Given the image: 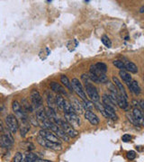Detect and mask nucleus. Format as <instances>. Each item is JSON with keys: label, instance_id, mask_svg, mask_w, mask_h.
<instances>
[{"label": "nucleus", "instance_id": "ea45409f", "mask_svg": "<svg viewBox=\"0 0 144 162\" xmlns=\"http://www.w3.org/2000/svg\"><path fill=\"white\" fill-rule=\"evenodd\" d=\"M143 10H144V7H141L140 9V13H143Z\"/></svg>", "mask_w": 144, "mask_h": 162}, {"label": "nucleus", "instance_id": "4468645a", "mask_svg": "<svg viewBox=\"0 0 144 162\" xmlns=\"http://www.w3.org/2000/svg\"><path fill=\"white\" fill-rule=\"evenodd\" d=\"M85 118L92 124V125H97L99 123V118L96 116V113H94L92 111H86L85 113Z\"/></svg>", "mask_w": 144, "mask_h": 162}, {"label": "nucleus", "instance_id": "1a4fd4ad", "mask_svg": "<svg viewBox=\"0 0 144 162\" xmlns=\"http://www.w3.org/2000/svg\"><path fill=\"white\" fill-rule=\"evenodd\" d=\"M39 136L44 138V139L47 140H50V141H52V142H56V143H60V139H59L54 133H52V132H51V131H49V130L42 129V130L39 131Z\"/></svg>", "mask_w": 144, "mask_h": 162}, {"label": "nucleus", "instance_id": "f03ea898", "mask_svg": "<svg viewBox=\"0 0 144 162\" xmlns=\"http://www.w3.org/2000/svg\"><path fill=\"white\" fill-rule=\"evenodd\" d=\"M85 89H86V92L87 94V96L91 99V101H93V102H98L99 101L100 96H99L96 87L93 84L87 82L86 86H85Z\"/></svg>", "mask_w": 144, "mask_h": 162}, {"label": "nucleus", "instance_id": "2eb2a0df", "mask_svg": "<svg viewBox=\"0 0 144 162\" xmlns=\"http://www.w3.org/2000/svg\"><path fill=\"white\" fill-rule=\"evenodd\" d=\"M50 86H51V88L54 91V92H56L57 93V95H61V96H67V91L65 90V88L61 86V85H60L59 83H57V82H51V84H50Z\"/></svg>", "mask_w": 144, "mask_h": 162}, {"label": "nucleus", "instance_id": "423d86ee", "mask_svg": "<svg viewBox=\"0 0 144 162\" xmlns=\"http://www.w3.org/2000/svg\"><path fill=\"white\" fill-rule=\"evenodd\" d=\"M6 122L7 125V128L9 129V131L12 133H16V131L19 129V123H18V120L16 118V116L13 115V114H9L7 116L6 119Z\"/></svg>", "mask_w": 144, "mask_h": 162}, {"label": "nucleus", "instance_id": "412c9836", "mask_svg": "<svg viewBox=\"0 0 144 162\" xmlns=\"http://www.w3.org/2000/svg\"><path fill=\"white\" fill-rule=\"evenodd\" d=\"M21 107L23 108V110L27 113H33L34 112V108L33 105H31V103L29 102V100L27 98H24L22 100V104H21Z\"/></svg>", "mask_w": 144, "mask_h": 162}, {"label": "nucleus", "instance_id": "c85d7f7f", "mask_svg": "<svg viewBox=\"0 0 144 162\" xmlns=\"http://www.w3.org/2000/svg\"><path fill=\"white\" fill-rule=\"evenodd\" d=\"M36 158H38V157L35 154L29 152L25 155V158H23L22 162H34Z\"/></svg>", "mask_w": 144, "mask_h": 162}, {"label": "nucleus", "instance_id": "f3484780", "mask_svg": "<svg viewBox=\"0 0 144 162\" xmlns=\"http://www.w3.org/2000/svg\"><path fill=\"white\" fill-rule=\"evenodd\" d=\"M132 116L137 122L138 125H142L143 123V113L142 111L140 110L139 108H134L132 111Z\"/></svg>", "mask_w": 144, "mask_h": 162}, {"label": "nucleus", "instance_id": "a878e982", "mask_svg": "<svg viewBox=\"0 0 144 162\" xmlns=\"http://www.w3.org/2000/svg\"><path fill=\"white\" fill-rule=\"evenodd\" d=\"M60 81H61V83H62L69 91H71V92L73 91L72 87H71V83H70L69 78H68L66 75H61V76H60Z\"/></svg>", "mask_w": 144, "mask_h": 162}, {"label": "nucleus", "instance_id": "cd10ccee", "mask_svg": "<svg viewBox=\"0 0 144 162\" xmlns=\"http://www.w3.org/2000/svg\"><path fill=\"white\" fill-rule=\"evenodd\" d=\"M81 105H82V107L85 108L87 111H92V109L94 108V103L92 101H89L88 99L83 100Z\"/></svg>", "mask_w": 144, "mask_h": 162}, {"label": "nucleus", "instance_id": "6ab92c4d", "mask_svg": "<svg viewBox=\"0 0 144 162\" xmlns=\"http://www.w3.org/2000/svg\"><path fill=\"white\" fill-rule=\"evenodd\" d=\"M129 89H130V91L131 92V93H133L134 95H136V96H138V95H140V92H141V89H140V85H139V83L137 82V81H131L129 85Z\"/></svg>", "mask_w": 144, "mask_h": 162}, {"label": "nucleus", "instance_id": "f8f14e48", "mask_svg": "<svg viewBox=\"0 0 144 162\" xmlns=\"http://www.w3.org/2000/svg\"><path fill=\"white\" fill-rule=\"evenodd\" d=\"M19 123V128H20V132H21V136L25 137L26 135V133L28 132V131L30 130V123L28 119H20V122Z\"/></svg>", "mask_w": 144, "mask_h": 162}, {"label": "nucleus", "instance_id": "4be33fe9", "mask_svg": "<svg viewBox=\"0 0 144 162\" xmlns=\"http://www.w3.org/2000/svg\"><path fill=\"white\" fill-rule=\"evenodd\" d=\"M70 105H71L73 110L75 111V113H76L77 114H78V113H83V109H84V108L82 107V105H81V103H79L78 100L73 99V100L71 101Z\"/></svg>", "mask_w": 144, "mask_h": 162}, {"label": "nucleus", "instance_id": "7ed1b4c3", "mask_svg": "<svg viewBox=\"0 0 144 162\" xmlns=\"http://www.w3.org/2000/svg\"><path fill=\"white\" fill-rule=\"evenodd\" d=\"M58 125L64 131V132L69 136V137H72V138H74V137H77L78 136V131L76 130V129H74L71 125H69L65 120H61V119H60V121H59V123H58Z\"/></svg>", "mask_w": 144, "mask_h": 162}, {"label": "nucleus", "instance_id": "6e6552de", "mask_svg": "<svg viewBox=\"0 0 144 162\" xmlns=\"http://www.w3.org/2000/svg\"><path fill=\"white\" fill-rule=\"evenodd\" d=\"M50 130L51 132L55 133V135L59 138V139H61L65 141H69V137L64 132V131L57 124H54V123H51V127H50Z\"/></svg>", "mask_w": 144, "mask_h": 162}, {"label": "nucleus", "instance_id": "dca6fc26", "mask_svg": "<svg viewBox=\"0 0 144 162\" xmlns=\"http://www.w3.org/2000/svg\"><path fill=\"white\" fill-rule=\"evenodd\" d=\"M115 99H116V105H118L119 107H121L122 109H127V107L129 106L127 99H125L121 94L117 93L115 95Z\"/></svg>", "mask_w": 144, "mask_h": 162}, {"label": "nucleus", "instance_id": "58836bf2", "mask_svg": "<svg viewBox=\"0 0 144 162\" xmlns=\"http://www.w3.org/2000/svg\"><path fill=\"white\" fill-rule=\"evenodd\" d=\"M34 162H49V161H45V160H43V159H41V158H36Z\"/></svg>", "mask_w": 144, "mask_h": 162}, {"label": "nucleus", "instance_id": "9d476101", "mask_svg": "<svg viewBox=\"0 0 144 162\" xmlns=\"http://www.w3.org/2000/svg\"><path fill=\"white\" fill-rule=\"evenodd\" d=\"M12 108L13 111L15 112V114L18 117V119H28L27 117V113L23 110V108L21 107V105L17 102V101H14L12 104Z\"/></svg>", "mask_w": 144, "mask_h": 162}, {"label": "nucleus", "instance_id": "bb28decb", "mask_svg": "<svg viewBox=\"0 0 144 162\" xmlns=\"http://www.w3.org/2000/svg\"><path fill=\"white\" fill-rule=\"evenodd\" d=\"M47 103H48V105L50 108L51 109H54L56 107V105H55V98L53 97V96L50 93V92H47Z\"/></svg>", "mask_w": 144, "mask_h": 162}, {"label": "nucleus", "instance_id": "aec40b11", "mask_svg": "<svg viewBox=\"0 0 144 162\" xmlns=\"http://www.w3.org/2000/svg\"><path fill=\"white\" fill-rule=\"evenodd\" d=\"M102 100H103V104L104 105H109L111 107H115L116 106V101L109 95H104L102 96Z\"/></svg>", "mask_w": 144, "mask_h": 162}, {"label": "nucleus", "instance_id": "393cba45", "mask_svg": "<svg viewBox=\"0 0 144 162\" xmlns=\"http://www.w3.org/2000/svg\"><path fill=\"white\" fill-rule=\"evenodd\" d=\"M119 75H120V77H121V78L126 83V84H130L132 80H131V75L128 73V72H126L125 70H120V72H119Z\"/></svg>", "mask_w": 144, "mask_h": 162}, {"label": "nucleus", "instance_id": "7c9ffc66", "mask_svg": "<svg viewBox=\"0 0 144 162\" xmlns=\"http://www.w3.org/2000/svg\"><path fill=\"white\" fill-rule=\"evenodd\" d=\"M95 65H96V69H97L98 70H100L101 72H103V73L105 74V72L107 71V66H106L104 63H103V62H98V63H96V64H95Z\"/></svg>", "mask_w": 144, "mask_h": 162}, {"label": "nucleus", "instance_id": "e433bc0d", "mask_svg": "<svg viewBox=\"0 0 144 162\" xmlns=\"http://www.w3.org/2000/svg\"><path fill=\"white\" fill-rule=\"evenodd\" d=\"M132 105L134 106V108H138L139 107V102L136 101V100H133L132 101Z\"/></svg>", "mask_w": 144, "mask_h": 162}, {"label": "nucleus", "instance_id": "5701e85b", "mask_svg": "<svg viewBox=\"0 0 144 162\" xmlns=\"http://www.w3.org/2000/svg\"><path fill=\"white\" fill-rule=\"evenodd\" d=\"M54 98H55V105H56V106H57L60 110L63 111L64 105H65V99H64V97H63L61 95H57Z\"/></svg>", "mask_w": 144, "mask_h": 162}, {"label": "nucleus", "instance_id": "f257e3e1", "mask_svg": "<svg viewBox=\"0 0 144 162\" xmlns=\"http://www.w3.org/2000/svg\"><path fill=\"white\" fill-rule=\"evenodd\" d=\"M70 83H71V87H72L73 91H75L76 94H77L82 100H87L86 92H85V90H84V88H83L82 84L80 83V81H79L78 78H73Z\"/></svg>", "mask_w": 144, "mask_h": 162}, {"label": "nucleus", "instance_id": "72a5a7b5", "mask_svg": "<svg viewBox=\"0 0 144 162\" xmlns=\"http://www.w3.org/2000/svg\"><path fill=\"white\" fill-rule=\"evenodd\" d=\"M127 158H129V159H134L135 158H136V152L135 151H133V150H130V151H128L127 152Z\"/></svg>", "mask_w": 144, "mask_h": 162}, {"label": "nucleus", "instance_id": "9b49d317", "mask_svg": "<svg viewBox=\"0 0 144 162\" xmlns=\"http://www.w3.org/2000/svg\"><path fill=\"white\" fill-rule=\"evenodd\" d=\"M90 73L95 75L97 78L99 83H106L108 82V78L106 77V75L103 72H101L100 70H98L96 67V65H91L90 66Z\"/></svg>", "mask_w": 144, "mask_h": 162}, {"label": "nucleus", "instance_id": "c756f323", "mask_svg": "<svg viewBox=\"0 0 144 162\" xmlns=\"http://www.w3.org/2000/svg\"><path fill=\"white\" fill-rule=\"evenodd\" d=\"M113 64L117 68L119 69L120 70H125V67H124V62L122 60H113Z\"/></svg>", "mask_w": 144, "mask_h": 162}, {"label": "nucleus", "instance_id": "a211bd4d", "mask_svg": "<svg viewBox=\"0 0 144 162\" xmlns=\"http://www.w3.org/2000/svg\"><path fill=\"white\" fill-rule=\"evenodd\" d=\"M113 84L116 86L117 89L120 91V94H121L125 99H127L128 96H127V94H126V92H125V89H124V87L122 86V83H121V81H120V80L118 79V78H116V77H113Z\"/></svg>", "mask_w": 144, "mask_h": 162}, {"label": "nucleus", "instance_id": "0eeeda50", "mask_svg": "<svg viewBox=\"0 0 144 162\" xmlns=\"http://www.w3.org/2000/svg\"><path fill=\"white\" fill-rule=\"evenodd\" d=\"M65 121L71 125L74 129L79 127L80 125V118L76 113H65Z\"/></svg>", "mask_w": 144, "mask_h": 162}, {"label": "nucleus", "instance_id": "4c0bfd02", "mask_svg": "<svg viewBox=\"0 0 144 162\" xmlns=\"http://www.w3.org/2000/svg\"><path fill=\"white\" fill-rule=\"evenodd\" d=\"M3 131H4V125H3L2 120L0 119V132H2Z\"/></svg>", "mask_w": 144, "mask_h": 162}, {"label": "nucleus", "instance_id": "473e14b6", "mask_svg": "<svg viewBox=\"0 0 144 162\" xmlns=\"http://www.w3.org/2000/svg\"><path fill=\"white\" fill-rule=\"evenodd\" d=\"M23 154L21 152H17L16 153L15 157H14V159H13V162H22L23 160Z\"/></svg>", "mask_w": 144, "mask_h": 162}, {"label": "nucleus", "instance_id": "2f4dec72", "mask_svg": "<svg viewBox=\"0 0 144 162\" xmlns=\"http://www.w3.org/2000/svg\"><path fill=\"white\" fill-rule=\"evenodd\" d=\"M101 41H102V43L106 46V47H108V48H110L111 46H112V43H111V41H110V39L108 38V36H106V35H104L102 38H101Z\"/></svg>", "mask_w": 144, "mask_h": 162}, {"label": "nucleus", "instance_id": "b1692460", "mask_svg": "<svg viewBox=\"0 0 144 162\" xmlns=\"http://www.w3.org/2000/svg\"><path fill=\"white\" fill-rule=\"evenodd\" d=\"M124 67H125V70H128L131 73H137L138 72V67L131 61H126L124 62Z\"/></svg>", "mask_w": 144, "mask_h": 162}, {"label": "nucleus", "instance_id": "c9c22d12", "mask_svg": "<svg viewBox=\"0 0 144 162\" xmlns=\"http://www.w3.org/2000/svg\"><path fill=\"white\" fill-rule=\"evenodd\" d=\"M122 139V140L124 142H128V141H130L131 140V136L130 134H124Z\"/></svg>", "mask_w": 144, "mask_h": 162}, {"label": "nucleus", "instance_id": "ddd939ff", "mask_svg": "<svg viewBox=\"0 0 144 162\" xmlns=\"http://www.w3.org/2000/svg\"><path fill=\"white\" fill-rule=\"evenodd\" d=\"M13 144V137L8 136L7 134H4L0 136V146L2 148L8 149Z\"/></svg>", "mask_w": 144, "mask_h": 162}, {"label": "nucleus", "instance_id": "f704fd0d", "mask_svg": "<svg viewBox=\"0 0 144 162\" xmlns=\"http://www.w3.org/2000/svg\"><path fill=\"white\" fill-rule=\"evenodd\" d=\"M126 116H127V118H128V120L132 123V124H134V125H138V123H137V122L135 121V119L133 118V116H132V114H130L129 113H127V114H126Z\"/></svg>", "mask_w": 144, "mask_h": 162}, {"label": "nucleus", "instance_id": "39448f33", "mask_svg": "<svg viewBox=\"0 0 144 162\" xmlns=\"http://www.w3.org/2000/svg\"><path fill=\"white\" fill-rule=\"evenodd\" d=\"M30 97H31L32 104H33L32 105L33 108L34 107L37 110V109L43 107V97H42L41 94L39 93V91L37 89H33L32 90Z\"/></svg>", "mask_w": 144, "mask_h": 162}, {"label": "nucleus", "instance_id": "20e7f679", "mask_svg": "<svg viewBox=\"0 0 144 162\" xmlns=\"http://www.w3.org/2000/svg\"><path fill=\"white\" fill-rule=\"evenodd\" d=\"M37 141L42 146L46 147V148H48V149H50L51 150L59 151V150H61V149H62V146H61L60 143H56V142H52V141L47 140H45L44 138H43L41 136L37 137Z\"/></svg>", "mask_w": 144, "mask_h": 162}]
</instances>
